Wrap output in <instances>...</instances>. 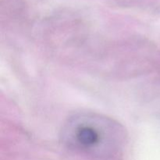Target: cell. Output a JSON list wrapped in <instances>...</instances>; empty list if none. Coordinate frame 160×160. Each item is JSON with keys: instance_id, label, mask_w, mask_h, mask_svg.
<instances>
[{"instance_id": "obj_1", "label": "cell", "mask_w": 160, "mask_h": 160, "mask_svg": "<svg viewBox=\"0 0 160 160\" xmlns=\"http://www.w3.org/2000/svg\"><path fill=\"white\" fill-rule=\"evenodd\" d=\"M65 132L66 140L81 148H93L105 140H117L120 130L118 125L108 119L81 116L69 122Z\"/></svg>"}]
</instances>
